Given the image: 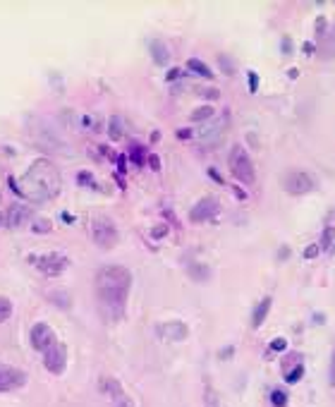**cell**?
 <instances>
[{"mask_svg": "<svg viewBox=\"0 0 335 407\" xmlns=\"http://www.w3.org/2000/svg\"><path fill=\"white\" fill-rule=\"evenodd\" d=\"M280 259H287V257H290V249H287V247H282V249H280V254H278Z\"/></svg>", "mask_w": 335, "mask_h": 407, "instance_id": "cell-44", "label": "cell"}, {"mask_svg": "<svg viewBox=\"0 0 335 407\" xmlns=\"http://www.w3.org/2000/svg\"><path fill=\"white\" fill-rule=\"evenodd\" d=\"M187 273H189V278L196 280V283H206V280L211 278V268H208L206 263H189V266H187Z\"/></svg>", "mask_w": 335, "mask_h": 407, "instance_id": "cell-19", "label": "cell"}, {"mask_svg": "<svg viewBox=\"0 0 335 407\" xmlns=\"http://www.w3.org/2000/svg\"><path fill=\"white\" fill-rule=\"evenodd\" d=\"M218 62H221V70H223L227 77H230V74H235V62L227 58V56H218Z\"/></svg>", "mask_w": 335, "mask_h": 407, "instance_id": "cell-28", "label": "cell"}, {"mask_svg": "<svg viewBox=\"0 0 335 407\" xmlns=\"http://www.w3.org/2000/svg\"><path fill=\"white\" fill-rule=\"evenodd\" d=\"M287 400H290V398H287V393H285L282 388H273V390H271V403H273V407H285Z\"/></svg>", "mask_w": 335, "mask_h": 407, "instance_id": "cell-24", "label": "cell"}, {"mask_svg": "<svg viewBox=\"0 0 335 407\" xmlns=\"http://www.w3.org/2000/svg\"><path fill=\"white\" fill-rule=\"evenodd\" d=\"M331 386L335 388V348H333V357H331Z\"/></svg>", "mask_w": 335, "mask_h": 407, "instance_id": "cell-38", "label": "cell"}, {"mask_svg": "<svg viewBox=\"0 0 335 407\" xmlns=\"http://www.w3.org/2000/svg\"><path fill=\"white\" fill-rule=\"evenodd\" d=\"M130 288H132V273L120 263H108L96 273V295L103 312L111 319L122 316Z\"/></svg>", "mask_w": 335, "mask_h": 407, "instance_id": "cell-1", "label": "cell"}, {"mask_svg": "<svg viewBox=\"0 0 335 407\" xmlns=\"http://www.w3.org/2000/svg\"><path fill=\"white\" fill-rule=\"evenodd\" d=\"M201 96H206V98H218L221 93H218V89H206V91H201Z\"/></svg>", "mask_w": 335, "mask_h": 407, "instance_id": "cell-39", "label": "cell"}, {"mask_svg": "<svg viewBox=\"0 0 335 407\" xmlns=\"http://www.w3.org/2000/svg\"><path fill=\"white\" fill-rule=\"evenodd\" d=\"M2 223H5V216H2V213H0V225H2Z\"/></svg>", "mask_w": 335, "mask_h": 407, "instance_id": "cell-46", "label": "cell"}, {"mask_svg": "<svg viewBox=\"0 0 335 407\" xmlns=\"http://www.w3.org/2000/svg\"><path fill=\"white\" fill-rule=\"evenodd\" d=\"M247 82H249V93L259 91V74L256 72H247Z\"/></svg>", "mask_w": 335, "mask_h": 407, "instance_id": "cell-30", "label": "cell"}, {"mask_svg": "<svg viewBox=\"0 0 335 407\" xmlns=\"http://www.w3.org/2000/svg\"><path fill=\"white\" fill-rule=\"evenodd\" d=\"M168 235V225H156L153 230H151V237L153 240H161V237H166Z\"/></svg>", "mask_w": 335, "mask_h": 407, "instance_id": "cell-33", "label": "cell"}, {"mask_svg": "<svg viewBox=\"0 0 335 407\" xmlns=\"http://www.w3.org/2000/svg\"><path fill=\"white\" fill-rule=\"evenodd\" d=\"M302 48H304V53H307V56H311V53H314V51H316V46H314V43H304V46H302Z\"/></svg>", "mask_w": 335, "mask_h": 407, "instance_id": "cell-41", "label": "cell"}, {"mask_svg": "<svg viewBox=\"0 0 335 407\" xmlns=\"http://www.w3.org/2000/svg\"><path fill=\"white\" fill-rule=\"evenodd\" d=\"M10 185H12L15 194H19V197L36 204L51 202L53 197H57V192L62 187L57 168L46 158L34 161L27 173L22 175L19 180H10Z\"/></svg>", "mask_w": 335, "mask_h": 407, "instance_id": "cell-2", "label": "cell"}, {"mask_svg": "<svg viewBox=\"0 0 335 407\" xmlns=\"http://www.w3.org/2000/svg\"><path fill=\"white\" fill-rule=\"evenodd\" d=\"M29 335H31V348L36 350V352H46V350H51L57 343L56 331H53L48 323H43V321L34 323Z\"/></svg>", "mask_w": 335, "mask_h": 407, "instance_id": "cell-8", "label": "cell"}, {"mask_svg": "<svg viewBox=\"0 0 335 407\" xmlns=\"http://www.w3.org/2000/svg\"><path fill=\"white\" fill-rule=\"evenodd\" d=\"M149 51H151V58H153L156 65H168V62H170V48H168L161 38H153V41L149 43Z\"/></svg>", "mask_w": 335, "mask_h": 407, "instance_id": "cell-15", "label": "cell"}, {"mask_svg": "<svg viewBox=\"0 0 335 407\" xmlns=\"http://www.w3.org/2000/svg\"><path fill=\"white\" fill-rule=\"evenodd\" d=\"M318 252H321V249H318V244H309L307 249H304V259H316V257H318Z\"/></svg>", "mask_w": 335, "mask_h": 407, "instance_id": "cell-32", "label": "cell"}, {"mask_svg": "<svg viewBox=\"0 0 335 407\" xmlns=\"http://www.w3.org/2000/svg\"><path fill=\"white\" fill-rule=\"evenodd\" d=\"M180 77H182V70H177V67H172V70L166 74L168 82H175V79H180Z\"/></svg>", "mask_w": 335, "mask_h": 407, "instance_id": "cell-36", "label": "cell"}, {"mask_svg": "<svg viewBox=\"0 0 335 407\" xmlns=\"http://www.w3.org/2000/svg\"><path fill=\"white\" fill-rule=\"evenodd\" d=\"M271 304H273V299H271V297H263V299L254 307V314H251V326H254V328H259V326L266 321L268 312H271Z\"/></svg>", "mask_w": 335, "mask_h": 407, "instance_id": "cell-16", "label": "cell"}, {"mask_svg": "<svg viewBox=\"0 0 335 407\" xmlns=\"http://www.w3.org/2000/svg\"><path fill=\"white\" fill-rule=\"evenodd\" d=\"M101 390L108 395L112 407H134L132 398L125 393V388H122V383L117 378H111V376L101 378Z\"/></svg>", "mask_w": 335, "mask_h": 407, "instance_id": "cell-9", "label": "cell"}, {"mask_svg": "<svg viewBox=\"0 0 335 407\" xmlns=\"http://www.w3.org/2000/svg\"><path fill=\"white\" fill-rule=\"evenodd\" d=\"M10 316H12V302H10L7 297H2V295H0V323H2V321H7Z\"/></svg>", "mask_w": 335, "mask_h": 407, "instance_id": "cell-25", "label": "cell"}, {"mask_svg": "<svg viewBox=\"0 0 335 407\" xmlns=\"http://www.w3.org/2000/svg\"><path fill=\"white\" fill-rule=\"evenodd\" d=\"M29 134L34 139V144L41 146L43 151H53V153H60V156H70L72 148L65 142L62 134H57L53 130L51 122H46L43 117H31L29 120Z\"/></svg>", "mask_w": 335, "mask_h": 407, "instance_id": "cell-3", "label": "cell"}, {"mask_svg": "<svg viewBox=\"0 0 335 407\" xmlns=\"http://www.w3.org/2000/svg\"><path fill=\"white\" fill-rule=\"evenodd\" d=\"M208 175H211V177H213L216 182H223V177H221V175L216 173V168H208Z\"/></svg>", "mask_w": 335, "mask_h": 407, "instance_id": "cell-43", "label": "cell"}, {"mask_svg": "<svg viewBox=\"0 0 335 407\" xmlns=\"http://www.w3.org/2000/svg\"><path fill=\"white\" fill-rule=\"evenodd\" d=\"M302 376H304V364H297L292 371H285V381L287 383H297Z\"/></svg>", "mask_w": 335, "mask_h": 407, "instance_id": "cell-26", "label": "cell"}, {"mask_svg": "<svg viewBox=\"0 0 335 407\" xmlns=\"http://www.w3.org/2000/svg\"><path fill=\"white\" fill-rule=\"evenodd\" d=\"M31 216V208L27 206H22V204H15L10 211H7V228H12V230H17V228H22L24 223H27V218Z\"/></svg>", "mask_w": 335, "mask_h": 407, "instance_id": "cell-14", "label": "cell"}, {"mask_svg": "<svg viewBox=\"0 0 335 407\" xmlns=\"http://www.w3.org/2000/svg\"><path fill=\"white\" fill-rule=\"evenodd\" d=\"M27 383V374L22 369H15L10 364H0V393L22 388Z\"/></svg>", "mask_w": 335, "mask_h": 407, "instance_id": "cell-12", "label": "cell"}, {"mask_svg": "<svg viewBox=\"0 0 335 407\" xmlns=\"http://www.w3.org/2000/svg\"><path fill=\"white\" fill-rule=\"evenodd\" d=\"M287 77H290V79H297V77H299V72H297V70H290V72H287Z\"/></svg>", "mask_w": 335, "mask_h": 407, "instance_id": "cell-45", "label": "cell"}, {"mask_svg": "<svg viewBox=\"0 0 335 407\" xmlns=\"http://www.w3.org/2000/svg\"><path fill=\"white\" fill-rule=\"evenodd\" d=\"M79 180H82V182H89V185L93 187V177H91L89 173H82V175H79Z\"/></svg>", "mask_w": 335, "mask_h": 407, "instance_id": "cell-42", "label": "cell"}, {"mask_svg": "<svg viewBox=\"0 0 335 407\" xmlns=\"http://www.w3.org/2000/svg\"><path fill=\"white\" fill-rule=\"evenodd\" d=\"M144 151H146L144 146H132L130 148V158H132L134 166H144Z\"/></svg>", "mask_w": 335, "mask_h": 407, "instance_id": "cell-27", "label": "cell"}, {"mask_svg": "<svg viewBox=\"0 0 335 407\" xmlns=\"http://www.w3.org/2000/svg\"><path fill=\"white\" fill-rule=\"evenodd\" d=\"M218 208H221V204L216 202L213 197H204V199H199V202L194 204V208L189 211V221H192V223H206V221H211V218L218 216Z\"/></svg>", "mask_w": 335, "mask_h": 407, "instance_id": "cell-11", "label": "cell"}, {"mask_svg": "<svg viewBox=\"0 0 335 407\" xmlns=\"http://www.w3.org/2000/svg\"><path fill=\"white\" fill-rule=\"evenodd\" d=\"M333 237H335V228H333V225L323 228L321 242H318V249H321V252H328V249H331V244H333Z\"/></svg>", "mask_w": 335, "mask_h": 407, "instance_id": "cell-21", "label": "cell"}, {"mask_svg": "<svg viewBox=\"0 0 335 407\" xmlns=\"http://www.w3.org/2000/svg\"><path fill=\"white\" fill-rule=\"evenodd\" d=\"M213 113H216V111H213L211 106H201V108H196V111L189 117H192L194 122H204V120H211V117H213Z\"/></svg>", "mask_w": 335, "mask_h": 407, "instance_id": "cell-23", "label": "cell"}, {"mask_svg": "<svg viewBox=\"0 0 335 407\" xmlns=\"http://www.w3.org/2000/svg\"><path fill=\"white\" fill-rule=\"evenodd\" d=\"M187 70H189V72H194V74H199V77H204V79H213V70H211L204 60H199V58H189V60H187Z\"/></svg>", "mask_w": 335, "mask_h": 407, "instance_id": "cell-18", "label": "cell"}, {"mask_svg": "<svg viewBox=\"0 0 335 407\" xmlns=\"http://www.w3.org/2000/svg\"><path fill=\"white\" fill-rule=\"evenodd\" d=\"M282 189L287 192V194H295V197H302V194H309L314 187H316V182H314V177L304 170H287V173L282 175Z\"/></svg>", "mask_w": 335, "mask_h": 407, "instance_id": "cell-6", "label": "cell"}, {"mask_svg": "<svg viewBox=\"0 0 335 407\" xmlns=\"http://www.w3.org/2000/svg\"><path fill=\"white\" fill-rule=\"evenodd\" d=\"M29 263H31L36 271H41L43 276H48V278H56V276H60V273L67 268V259H65L62 254H38V257H29Z\"/></svg>", "mask_w": 335, "mask_h": 407, "instance_id": "cell-7", "label": "cell"}, {"mask_svg": "<svg viewBox=\"0 0 335 407\" xmlns=\"http://www.w3.org/2000/svg\"><path fill=\"white\" fill-rule=\"evenodd\" d=\"M149 166H151V170H161V158L156 153H149Z\"/></svg>", "mask_w": 335, "mask_h": 407, "instance_id": "cell-35", "label": "cell"}, {"mask_svg": "<svg viewBox=\"0 0 335 407\" xmlns=\"http://www.w3.org/2000/svg\"><path fill=\"white\" fill-rule=\"evenodd\" d=\"M51 228H53V223H51L48 218H34V221H31V233H36V235L51 233Z\"/></svg>", "mask_w": 335, "mask_h": 407, "instance_id": "cell-20", "label": "cell"}, {"mask_svg": "<svg viewBox=\"0 0 335 407\" xmlns=\"http://www.w3.org/2000/svg\"><path fill=\"white\" fill-rule=\"evenodd\" d=\"M282 53H285V56H290V53H292V41H290V36H285V38H282Z\"/></svg>", "mask_w": 335, "mask_h": 407, "instance_id": "cell-37", "label": "cell"}, {"mask_svg": "<svg viewBox=\"0 0 335 407\" xmlns=\"http://www.w3.org/2000/svg\"><path fill=\"white\" fill-rule=\"evenodd\" d=\"M108 137H111L112 142H117V139L122 137V122H120L117 115L111 117V122H108Z\"/></svg>", "mask_w": 335, "mask_h": 407, "instance_id": "cell-22", "label": "cell"}, {"mask_svg": "<svg viewBox=\"0 0 335 407\" xmlns=\"http://www.w3.org/2000/svg\"><path fill=\"white\" fill-rule=\"evenodd\" d=\"M158 335L163 340H170V343H180V340H185L189 335V328L182 321H168V323H163L158 328Z\"/></svg>", "mask_w": 335, "mask_h": 407, "instance_id": "cell-13", "label": "cell"}, {"mask_svg": "<svg viewBox=\"0 0 335 407\" xmlns=\"http://www.w3.org/2000/svg\"><path fill=\"white\" fill-rule=\"evenodd\" d=\"M227 163H230V173L235 175V180H240L242 185H254L256 173H254V163H251V158L244 146H240V144L232 146Z\"/></svg>", "mask_w": 335, "mask_h": 407, "instance_id": "cell-4", "label": "cell"}, {"mask_svg": "<svg viewBox=\"0 0 335 407\" xmlns=\"http://www.w3.org/2000/svg\"><path fill=\"white\" fill-rule=\"evenodd\" d=\"M326 29H328V19H326V17H318V19H316V36H318V38L326 36Z\"/></svg>", "mask_w": 335, "mask_h": 407, "instance_id": "cell-31", "label": "cell"}, {"mask_svg": "<svg viewBox=\"0 0 335 407\" xmlns=\"http://www.w3.org/2000/svg\"><path fill=\"white\" fill-rule=\"evenodd\" d=\"M43 364H46V369L51 371V374H62L65 371V367H67V348H65V343H56L51 350H46L43 352Z\"/></svg>", "mask_w": 335, "mask_h": 407, "instance_id": "cell-10", "label": "cell"}, {"mask_svg": "<svg viewBox=\"0 0 335 407\" xmlns=\"http://www.w3.org/2000/svg\"><path fill=\"white\" fill-rule=\"evenodd\" d=\"M51 299H53V302H60V304H57V307H60V309H67V307H70V297H67V295H65V292H56V295H51Z\"/></svg>", "mask_w": 335, "mask_h": 407, "instance_id": "cell-29", "label": "cell"}, {"mask_svg": "<svg viewBox=\"0 0 335 407\" xmlns=\"http://www.w3.org/2000/svg\"><path fill=\"white\" fill-rule=\"evenodd\" d=\"M177 137H180V139H192V130L182 127V130H177Z\"/></svg>", "mask_w": 335, "mask_h": 407, "instance_id": "cell-40", "label": "cell"}, {"mask_svg": "<svg viewBox=\"0 0 335 407\" xmlns=\"http://www.w3.org/2000/svg\"><path fill=\"white\" fill-rule=\"evenodd\" d=\"M318 53H321V58H335V27L326 36H321Z\"/></svg>", "mask_w": 335, "mask_h": 407, "instance_id": "cell-17", "label": "cell"}, {"mask_svg": "<svg viewBox=\"0 0 335 407\" xmlns=\"http://www.w3.org/2000/svg\"><path fill=\"white\" fill-rule=\"evenodd\" d=\"M285 348H287V340H285V338H276V340H271V350H276V352H282Z\"/></svg>", "mask_w": 335, "mask_h": 407, "instance_id": "cell-34", "label": "cell"}, {"mask_svg": "<svg viewBox=\"0 0 335 407\" xmlns=\"http://www.w3.org/2000/svg\"><path fill=\"white\" fill-rule=\"evenodd\" d=\"M91 240H93L101 249H111V247L117 244L120 233H117V228H115V223H112L111 218L98 216V218L91 221Z\"/></svg>", "mask_w": 335, "mask_h": 407, "instance_id": "cell-5", "label": "cell"}]
</instances>
